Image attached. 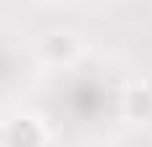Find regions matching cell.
<instances>
[{
    "mask_svg": "<svg viewBox=\"0 0 152 147\" xmlns=\"http://www.w3.org/2000/svg\"><path fill=\"white\" fill-rule=\"evenodd\" d=\"M0 147H53V132L37 110H16L0 121Z\"/></svg>",
    "mask_w": 152,
    "mask_h": 147,
    "instance_id": "1",
    "label": "cell"
},
{
    "mask_svg": "<svg viewBox=\"0 0 152 147\" xmlns=\"http://www.w3.org/2000/svg\"><path fill=\"white\" fill-rule=\"evenodd\" d=\"M84 58V37L79 32H47L42 37V63L47 68H74Z\"/></svg>",
    "mask_w": 152,
    "mask_h": 147,
    "instance_id": "2",
    "label": "cell"
},
{
    "mask_svg": "<svg viewBox=\"0 0 152 147\" xmlns=\"http://www.w3.org/2000/svg\"><path fill=\"white\" fill-rule=\"evenodd\" d=\"M121 121H137V126L152 121V84L147 79H131V84L121 89Z\"/></svg>",
    "mask_w": 152,
    "mask_h": 147,
    "instance_id": "3",
    "label": "cell"
},
{
    "mask_svg": "<svg viewBox=\"0 0 152 147\" xmlns=\"http://www.w3.org/2000/svg\"><path fill=\"white\" fill-rule=\"evenodd\" d=\"M37 5H53V0H37Z\"/></svg>",
    "mask_w": 152,
    "mask_h": 147,
    "instance_id": "4",
    "label": "cell"
}]
</instances>
